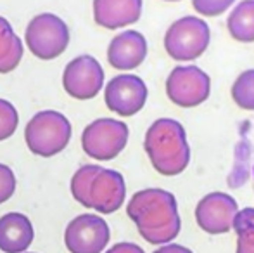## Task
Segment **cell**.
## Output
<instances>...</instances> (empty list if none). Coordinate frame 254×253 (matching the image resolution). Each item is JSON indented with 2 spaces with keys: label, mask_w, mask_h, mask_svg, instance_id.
<instances>
[{
  "label": "cell",
  "mask_w": 254,
  "mask_h": 253,
  "mask_svg": "<svg viewBox=\"0 0 254 253\" xmlns=\"http://www.w3.org/2000/svg\"><path fill=\"white\" fill-rule=\"evenodd\" d=\"M23 58V42L10 23L0 16V73H9Z\"/></svg>",
  "instance_id": "obj_16"
},
{
  "label": "cell",
  "mask_w": 254,
  "mask_h": 253,
  "mask_svg": "<svg viewBox=\"0 0 254 253\" xmlns=\"http://www.w3.org/2000/svg\"><path fill=\"white\" fill-rule=\"evenodd\" d=\"M152 253H192V250H189L187 247H182V245L168 243L163 245L161 248H157V250H154Z\"/></svg>",
  "instance_id": "obj_25"
},
{
  "label": "cell",
  "mask_w": 254,
  "mask_h": 253,
  "mask_svg": "<svg viewBox=\"0 0 254 253\" xmlns=\"http://www.w3.org/2000/svg\"><path fill=\"white\" fill-rule=\"evenodd\" d=\"M16 175L7 165L0 163V205L10 199L16 192Z\"/></svg>",
  "instance_id": "obj_22"
},
{
  "label": "cell",
  "mask_w": 254,
  "mask_h": 253,
  "mask_svg": "<svg viewBox=\"0 0 254 253\" xmlns=\"http://www.w3.org/2000/svg\"><path fill=\"white\" fill-rule=\"evenodd\" d=\"M109 238V226L95 213L74 217L64 231V245L69 253H102Z\"/></svg>",
  "instance_id": "obj_8"
},
{
  "label": "cell",
  "mask_w": 254,
  "mask_h": 253,
  "mask_svg": "<svg viewBox=\"0 0 254 253\" xmlns=\"http://www.w3.org/2000/svg\"><path fill=\"white\" fill-rule=\"evenodd\" d=\"M211 31L204 19L197 16H184L173 21L164 33V49L173 59L190 61L206 51Z\"/></svg>",
  "instance_id": "obj_4"
},
{
  "label": "cell",
  "mask_w": 254,
  "mask_h": 253,
  "mask_svg": "<svg viewBox=\"0 0 254 253\" xmlns=\"http://www.w3.org/2000/svg\"><path fill=\"white\" fill-rule=\"evenodd\" d=\"M211 78L195 64L175 66L166 78V94L182 108H194L209 97Z\"/></svg>",
  "instance_id": "obj_7"
},
{
  "label": "cell",
  "mask_w": 254,
  "mask_h": 253,
  "mask_svg": "<svg viewBox=\"0 0 254 253\" xmlns=\"http://www.w3.org/2000/svg\"><path fill=\"white\" fill-rule=\"evenodd\" d=\"M73 128L63 113L45 109L26 123L24 141L30 151L42 158H51L61 153L71 141Z\"/></svg>",
  "instance_id": "obj_3"
},
{
  "label": "cell",
  "mask_w": 254,
  "mask_h": 253,
  "mask_svg": "<svg viewBox=\"0 0 254 253\" xmlns=\"http://www.w3.org/2000/svg\"><path fill=\"white\" fill-rule=\"evenodd\" d=\"M147 56V40L137 30H125L118 33L107 47V59L118 70H131L140 66Z\"/></svg>",
  "instance_id": "obj_13"
},
{
  "label": "cell",
  "mask_w": 254,
  "mask_h": 253,
  "mask_svg": "<svg viewBox=\"0 0 254 253\" xmlns=\"http://www.w3.org/2000/svg\"><path fill=\"white\" fill-rule=\"evenodd\" d=\"M235 0H192V5L204 16H216L228 9Z\"/></svg>",
  "instance_id": "obj_23"
},
{
  "label": "cell",
  "mask_w": 254,
  "mask_h": 253,
  "mask_svg": "<svg viewBox=\"0 0 254 253\" xmlns=\"http://www.w3.org/2000/svg\"><path fill=\"white\" fill-rule=\"evenodd\" d=\"M19 123L17 109L5 99H0V141H5L16 132Z\"/></svg>",
  "instance_id": "obj_21"
},
{
  "label": "cell",
  "mask_w": 254,
  "mask_h": 253,
  "mask_svg": "<svg viewBox=\"0 0 254 253\" xmlns=\"http://www.w3.org/2000/svg\"><path fill=\"white\" fill-rule=\"evenodd\" d=\"M232 99L242 109L254 111V68L246 70L232 85Z\"/></svg>",
  "instance_id": "obj_19"
},
{
  "label": "cell",
  "mask_w": 254,
  "mask_h": 253,
  "mask_svg": "<svg viewBox=\"0 0 254 253\" xmlns=\"http://www.w3.org/2000/svg\"><path fill=\"white\" fill-rule=\"evenodd\" d=\"M232 229L237 234V252L235 253H254V208L248 206L239 210L234 219Z\"/></svg>",
  "instance_id": "obj_18"
},
{
  "label": "cell",
  "mask_w": 254,
  "mask_h": 253,
  "mask_svg": "<svg viewBox=\"0 0 254 253\" xmlns=\"http://www.w3.org/2000/svg\"><path fill=\"white\" fill-rule=\"evenodd\" d=\"M97 170L99 165H83L71 177V184H69L71 194L85 208H88V187H90V182Z\"/></svg>",
  "instance_id": "obj_20"
},
{
  "label": "cell",
  "mask_w": 254,
  "mask_h": 253,
  "mask_svg": "<svg viewBox=\"0 0 254 253\" xmlns=\"http://www.w3.org/2000/svg\"><path fill=\"white\" fill-rule=\"evenodd\" d=\"M227 28L239 42H254V0H242L230 10Z\"/></svg>",
  "instance_id": "obj_17"
},
{
  "label": "cell",
  "mask_w": 254,
  "mask_h": 253,
  "mask_svg": "<svg viewBox=\"0 0 254 253\" xmlns=\"http://www.w3.org/2000/svg\"><path fill=\"white\" fill-rule=\"evenodd\" d=\"M144 149L161 175H180L190 163V146L185 128L173 118H159L145 132Z\"/></svg>",
  "instance_id": "obj_2"
},
{
  "label": "cell",
  "mask_w": 254,
  "mask_h": 253,
  "mask_svg": "<svg viewBox=\"0 0 254 253\" xmlns=\"http://www.w3.org/2000/svg\"><path fill=\"white\" fill-rule=\"evenodd\" d=\"M147 85L140 77L123 73L113 77L106 85L104 99L111 111L120 116H131L144 108L147 101Z\"/></svg>",
  "instance_id": "obj_9"
},
{
  "label": "cell",
  "mask_w": 254,
  "mask_h": 253,
  "mask_svg": "<svg viewBox=\"0 0 254 253\" xmlns=\"http://www.w3.org/2000/svg\"><path fill=\"white\" fill-rule=\"evenodd\" d=\"M24 253H26V252H24Z\"/></svg>",
  "instance_id": "obj_26"
},
{
  "label": "cell",
  "mask_w": 254,
  "mask_h": 253,
  "mask_svg": "<svg viewBox=\"0 0 254 253\" xmlns=\"http://www.w3.org/2000/svg\"><path fill=\"white\" fill-rule=\"evenodd\" d=\"M127 198V184L120 172L102 169L95 172L88 187V208L99 213H114L123 206Z\"/></svg>",
  "instance_id": "obj_12"
},
{
  "label": "cell",
  "mask_w": 254,
  "mask_h": 253,
  "mask_svg": "<svg viewBox=\"0 0 254 253\" xmlns=\"http://www.w3.org/2000/svg\"><path fill=\"white\" fill-rule=\"evenodd\" d=\"M106 253H145V252L138 245L123 241V243H116L114 247H111Z\"/></svg>",
  "instance_id": "obj_24"
},
{
  "label": "cell",
  "mask_w": 254,
  "mask_h": 253,
  "mask_svg": "<svg viewBox=\"0 0 254 253\" xmlns=\"http://www.w3.org/2000/svg\"><path fill=\"white\" fill-rule=\"evenodd\" d=\"M33 238V224L24 213L10 212L0 217V250L3 253H24Z\"/></svg>",
  "instance_id": "obj_14"
},
{
  "label": "cell",
  "mask_w": 254,
  "mask_h": 253,
  "mask_svg": "<svg viewBox=\"0 0 254 253\" xmlns=\"http://www.w3.org/2000/svg\"><path fill=\"white\" fill-rule=\"evenodd\" d=\"M239 212L235 198L227 192L214 191L206 194L195 206L197 226L207 234H227L234 227V219Z\"/></svg>",
  "instance_id": "obj_11"
},
{
  "label": "cell",
  "mask_w": 254,
  "mask_h": 253,
  "mask_svg": "<svg viewBox=\"0 0 254 253\" xmlns=\"http://www.w3.org/2000/svg\"><path fill=\"white\" fill-rule=\"evenodd\" d=\"M127 213L140 236L151 245H168L180 234L182 220L177 198L166 189L149 187L135 192L127 205Z\"/></svg>",
  "instance_id": "obj_1"
},
{
  "label": "cell",
  "mask_w": 254,
  "mask_h": 253,
  "mask_svg": "<svg viewBox=\"0 0 254 253\" xmlns=\"http://www.w3.org/2000/svg\"><path fill=\"white\" fill-rule=\"evenodd\" d=\"M63 85L74 99H92L101 92L104 85V70L94 56L81 54L64 68Z\"/></svg>",
  "instance_id": "obj_10"
},
{
  "label": "cell",
  "mask_w": 254,
  "mask_h": 253,
  "mask_svg": "<svg viewBox=\"0 0 254 253\" xmlns=\"http://www.w3.org/2000/svg\"><path fill=\"white\" fill-rule=\"evenodd\" d=\"M24 38L37 58L54 59L64 52L69 44V28L59 16L44 12L35 16L24 31Z\"/></svg>",
  "instance_id": "obj_5"
},
{
  "label": "cell",
  "mask_w": 254,
  "mask_h": 253,
  "mask_svg": "<svg viewBox=\"0 0 254 253\" xmlns=\"http://www.w3.org/2000/svg\"><path fill=\"white\" fill-rule=\"evenodd\" d=\"M128 125L114 118H97L85 127L81 134V148L87 156L107 162L120 155L128 142Z\"/></svg>",
  "instance_id": "obj_6"
},
{
  "label": "cell",
  "mask_w": 254,
  "mask_h": 253,
  "mask_svg": "<svg viewBox=\"0 0 254 253\" xmlns=\"http://www.w3.org/2000/svg\"><path fill=\"white\" fill-rule=\"evenodd\" d=\"M142 0H94V19L104 28H121L140 17Z\"/></svg>",
  "instance_id": "obj_15"
}]
</instances>
